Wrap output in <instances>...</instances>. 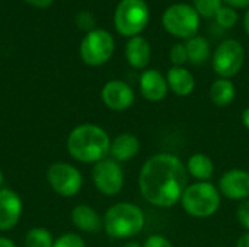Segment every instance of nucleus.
<instances>
[{
  "mask_svg": "<svg viewBox=\"0 0 249 247\" xmlns=\"http://www.w3.org/2000/svg\"><path fill=\"white\" fill-rule=\"evenodd\" d=\"M187 186L188 172L185 163L172 153L150 156L139 173L142 197L158 208H171L181 202Z\"/></svg>",
  "mask_w": 249,
  "mask_h": 247,
  "instance_id": "obj_1",
  "label": "nucleus"
},
{
  "mask_svg": "<svg viewBox=\"0 0 249 247\" xmlns=\"http://www.w3.org/2000/svg\"><path fill=\"white\" fill-rule=\"evenodd\" d=\"M69 154L82 163H98L109 154L111 138L96 124H80L74 127L66 143Z\"/></svg>",
  "mask_w": 249,
  "mask_h": 247,
  "instance_id": "obj_2",
  "label": "nucleus"
},
{
  "mask_svg": "<svg viewBox=\"0 0 249 247\" xmlns=\"http://www.w3.org/2000/svg\"><path fill=\"white\" fill-rule=\"evenodd\" d=\"M105 233L112 239H131L137 236L146 223L143 210L131 202H118L111 205L102 218Z\"/></svg>",
  "mask_w": 249,
  "mask_h": 247,
  "instance_id": "obj_3",
  "label": "nucleus"
},
{
  "mask_svg": "<svg viewBox=\"0 0 249 247\" xmlns=\"http://www.w3.org/2000/svg\"><path fill=\"white\" fill-rule=\"evenodd\" d=\"M220 204V191L210 182H194L188 185L181 198L184 211L194 218H209L214 215Z\"/></svg>",
  "mask_w": 249,
  "mask_h": 247,
  "instance_id": "obj_4",
  "label": "nucleus"
},
{
  "mask_svg": "<svg viewBox=\"0 0 249 247\" xmlns=\"http://www.w3.org/2000/svg\"><path fill=\"white\" fill-rule=\"evenodd\" d=\"M150 10L144 0H121L114 12L115 31L125 36H139L149 25Z\"/></svg>",
  "mask_w": 249,
  "mask_h": 247,
  "instance_id": "obj_5",
  "label": "nucleus"
},
{
  "mask_svg": "<svg viewBox=\"0 0 249 247\" xmlns=\"http://www.w3.org/2000/svg\"><path fill=\"white\" fill-rule=\"evenodd\" d=\"M201 16L193 4L174 3L165 9L162 15V26L168 33L178 39H190L198 35Z\"/></svg>",
  "mask_w": 249,
  "mask_h": 247,
  "instance_id": "obj_6",
  "label": "nucleus"
},
{
  "mask_svg": "<svg viewBox=\"0 0 249 247\" xmlns=\"http://www.w3.org/2000/svg\"><path fill=\"white\" fill-rule=\"evenodd\" d=\"M115 51V41L114 36L102 28H95L93 31L88 32L79 47L80 58L85 64L90 67L104 66L111 60Z\"/></svg>",
  "mask_w": 249,
  "mask_h": 247,
  "instance_id": "obj_7",
  "label": "nucleus"
},
{
  "mask_svg": "<svg viewBox=\"0 0 249 247\" xmlns=\"http://www.w3.org/2000/svg\"><path fill=\"white\" fill-rule=\"evenodd\" d=\"M245 63V48L238 39L222 41L213 54V70L222 79L235 77L244 67Z\"/></svg>",
  "mask_w": 249,
  "mask_h": 247,
  "instance_id": "obj_8",
  "label": "nucleus"
},
{
  "mask_svg": "<svg viewBox=\"0 0 249 247\" xmlns=\"http://www.w3.org/2000/svg\"><path fill=\"white\" fill-rule=\"evenodd\" d=\"M47 181L54 192L61 197H74L83 185L80 170L66 162L53 163L47 170Z\"/></svg>",
  "mask_w": 249,
  "mask_h": 247,
  "instance_id": "obj_9",
  "label": "nucleus"
},
{
  "mask_svg": "<svg viewBox=\"0 0 249 247\" xmlns=\"http://www.w3.org/2000/svg\"><path fill=\"white\" fill-rule=\"evenodd\" d=\"M92 181L95 188L107 197H114L124 186V172L114 159H104L93 165Z\"/></svg>",
  "mask_w": 249,
  "mask_h": 247,
  "instance_id": "obj_10",
  "label": "nucleus"
},
{
  "mask_svg": "<svg viewBox=\"0 0 249 247\" xmlns=\"http://www.w3.org/2000/svg\"><path fill=\"white\" fill-rule=\"evenodd\" d=\"M101 99L108 109L123 112L133 106L136 95L128 83L123 80H109L101 90Z\"/></svg>",
  "mask_w": 249,
  "mask_h": 247,
  "instance_id": "obj_11",
  "label": "nucleus"
},
{
  "mask_svg": "<svg viewBox=\"0 0 249 247\" xmlns=\"http://www.w3.org/2000/svg\"><path fill=\"white\" fill-rule=\"evenodd\" d=\"M220 195L231 201H245L249 198V172L244 169H231L219 179Z\"/></svg>",
  "mask_w": 249,
  "mask_h": 247,
  "instance_id": "obj_12",
  "label": "nucleus"
},
{
  "mask_svg": "<svg viewBox=\"0 0 249 247\" xmlns=\"http://www.w3.org/2000/svg\"><path fill=\"white\" fill-rule=\"evenodd\" d=\"M23 204L18 192L1 188L0 189V231L12 230L20 220Z\"/></svg>",
  "mask_w": 249,
  "mask_h": 247,
  "instance_id": "obj_13",
  "label": "nucleus"
},
{
  "mask_svg": "<svg viewBox=\"0 0 249 247\" xmlns=\"http://www.w3.org/2000/svg\"><path fill=\"white\" fill-rule=\"evenodd\" d=\"M139 87L142 96L149 102H160L169 92L166 76L155 68H146L142 71L139 77Z\"/></svg>",
  "mask_w": 249,
  "mask_h": 247,
  "instance_id": "obj_14",
  "label": "nucleus"
},
{
  "mask_svg": "<svg viewBox=\"0 0 249 247\" xmlns=\"http://www.w3.org/2000/svg\"><path fill=\"white\" fill-rule=\"evenodd\" d=\"M152 58V47L149 41L139 35L133 36L125 44V60L136 70H146Z\"/></svg>",
  "mask_w": 249,
  "mask_h": 247,
  "instance_id": "obj_15",
  "label": "nucleus"
},
{
  "mask_svg": "<svg viewBox=\"0 0 249 247\" xmlns=\"http://www.w3.org/2000/svg\"><path fill=\"white\" fill-rule=\"evenodd\" d=\"M140 151V141L136 135L130 132H123L118 134L114 140H111V147H109V154L111 159L115 162H128L134 159Z\"/></svg>",
  "mask_w": 249,
  "mask_h": 247,
  "instance_id": "obj_16",
  "label": "nucleus"
},
{
  "mask_svg": "<svg viewBox=\"0 0 249 247\" xmlns=\"http://www.w3.org/2000/svg\"><path fill=\"white\" fill-rule=\"evenodd\" d=\"M71 221L80 231L85 233H98L104 229L102 217L95 208L86 204H80L73 208Z\"/></svg>",
  "mask_w": 249,
  "mask_h": 247,
  "instance_id": "obj_17",
  "label": "nucleus"
},
{
  "mask_svg": "<svg viewBox=\"0 0 249 247\" xmlns=\"http://www.w3.org/2000/svg\"><path fill=\"white\" fill-rule=\"evenodd\" d=\"M166 82L169 90L181 98L191 95L196 89V79L193 73L185 67L172 66L166 73Z\"/></svg>",
  "mask_w": 249,
  "mask_h": 247,
  "instance_id": "obj_18",
  "label": "nucleus"
},
{
  "mask_svg": "<svg viewBox=\"0 0 249 247\" xmlns=\"http://www.w3.org/2000/svg\"><path fill=\"white\" fill-rule=\"evenodd\" d=\"M187 172L197 182H209L214 175V163L204 153H194L185 163Z\"/></svg>",
  "mask_w": 249,
  "mask_h": 247,
  "instance_id": "obj_19",
  "label": "nucleus"
},
{
  "mask_svg": "<svg viewBox=\"0 0 249 247\" xmlns=\"http://www.w3.org/2000/svg\"><path fill=\"white\" fill-rule=\"evenodd\" d=\"M209 96L212 103H214L219 108H226L229 106L235 98H236V87L231 79H222L219 77L214 80L210 86Z\"/></svg>",
  "mask_w": 249,
  "mask_h": 247,
  "instance_id": "obj_20",
  "label": "nucleus"
},
{
  "mask_svg": "<svg viewBox=\"0 0 249 247\" xmlns=\"http://www.w3.org/2000/svg\"><path fill=\"white\" fill-rule=\"evenodd\" d=\"M184 44H185V48H187L188 61L191 64L200 66V64L206 63L210 58V54H212L210 42L204 36L196 35V36L187 39Z\"/></svg>",
  "mask_w": 249,
  "mask_h": 247,
  "instance_id": "obj_21",
  "label": "nucleus"
},
{
  "mask_svg": "<svg viewBox=\"0 0 249 247\" xmlns=\"http://www.w3.org/2000/svg\"><path fill=\"white\" fill-rule=\"evenodd\" d=\"M51 233L44 227H34L25 236V247H53Z\"/></svg>",
  "mask_w": 249,
  "mask_h": 247,
  "instance_id": "obj_22",
  "label": "nucleus"
},
{
  "mask_svg": "<svg viewBox=\"0 0 249 247\" xmlns=\"http://www.w3.org/2000/svg\"><path fill=\"white\" fill-rule=\"evenodd\" d=\"M238 19H239V15H238V10L233 9V7H229L226 4H223L219 12L216 13L214 16V20L216 23L223 28V29H231L233 28L236 23H238Z\"/></svg>",
  "mask_w": 249,
  "mask_h": 247,
  "instance_id": "obj_23",
  "label": "nucleus"
},
{
  "mask_svg": "<svg viewBox=\"0 0 249 247\" xmlns=\"http://www.w3.org/2000/svg\"><path fill=\"white\" fill-rule=\"evenodd\" d=\"M193 6L201 17L212 19L223 6L222 0H193Z\"/></svg>",
  "mask_w": 249,
  "mask_h": 247,
  "instance_id": "obj_24",
  "label": "nucleus"
},
{
  "mask_svg": "<svg viewBox=\"0 0 249 247\" xmlns=\"http://www.w3.org/2000/svg\"><path fill=\"white\" fill-rule=\"evenodd\" d=\"M74 23L76 26L80 29V31H85L86 33L93 31L95 29V25H96V19H95V15L89 10H80L77 12L76 17H74Z\"/></svg>",
  "mask_w": 249,
  "mask_h": 247,
  "instance_id": "obj_25",
  "label": "nucleus"
},
{
  "mask_svg": "<svg viewBox=\"0 0 249 247\" xmlns=\"http://www.w3.org/2000/svg\"><path fill=\"white\" fill-rule=\"evenodd\" d=\"M169 58H171V63L175 67H182L185 63H188V54H187L185 44L184 42L174 44L171 51H169Z\"/></svg>",
  "mask_w": 249,
  "mask_h": 247,
  "instance_id": "obj_26",
  "label": "nucleus"
},
{
  "mask_svg": "<svg viewBox=\"0 0 249 247\" xmlns=\"http://www.w3.org/2000/svg\"><path fill=\"white\" fill-rule=\"evenodd\" d=\"M53 247H86V243L83 237L76 233H64L54 240Z\"/></svg>",
  "mask_w": 249,
  "mask_h": 247,
  "instance_id": "obj_27",
  "label": "nucleus"
},
{
  "mask_svg": "<svg viewBox=\"0 0 249 247\" xmlns=\"http://www.w3.org/2000/svg\"><path fill=\"white\" fill-rule=\"evenodd\" d=\"M236 218L241 223V226L249 231V198L239 202L236 208Z\"/></svg>",
  "mask_w": 249,
  "mask_h": 247,
  "instance_id": "obj_28",
  "label": "nucleus"
},
{
  "mask_svg": "<svg viewBox=\"0 0 249 247\" xmlns=\"http://www.w3.org/2000/svg\"><path fill=\"white\" fill-rule=\"evenodd\" d=\"M143 247H174L172 242L168 240L165 236L160 234H152L144 240Z\"/></svg>",
  "mask_w": 249,
  "mask_h": 247,
  "instance_id": "obj_29",
  "label": "nucleus"
},
{
  "mask_svg": "<svg viewBox=\"0 0 249 247\" xmlns=\"http://www.w3.org/2000/svg\"><path fill=\"white\" fill-rule=\"evenodd\" d=\"M226 6L233 9H248L249 0H222Z\"/></svg>",
  "mask_w": 249,
  "mask_h": 247,
  "instance_id": "obj_30",
  "label": "nucleus"
},
{
  "mask_svg": "<svg viewBox=\"0 0 249 247\" xmlns=\"http://www.w3.org/2000/svg\"><path fill=\"white\" fill-rule=\"evenodd\" d=\"M23 1H26L28 4H31L36 9H47L54 3V0H23Z\"/></svg>",
  "mask_w": 249,
  "mask_h": 247,
  "instance_id": "obj_31",
  "label": "nucleus"
},
{
  "mask_svg": "<svg viewBox=\"0 0 249 247\" xmlns=\"http://www.w3.org/2000/svg\"><path fill=\"white\" fill-rule=\"evenodd\" d=\"M236 247H249V231H247L245 234H242V236L238 239Z\"/></svg>",
  "mask_w": 249,
  "mask_h": 247,
  "instance_id": "obj_32",
  "label": "nucleus"
},
{
  "mask_svg": "<svg viewBox=\"0 0 249 247\" xmlns=\"http://www.w3.org/2000/svg\"><path fill=\"white\" fill-rule=\"evenodd\" d=\"M242 124H244V127L247 130H249V106L245 108L244 112H242Z\"/></svg>",
  "mask_w": 249,
  "mask_h": 247,
  "instance_id": "obj_33",
  "label": "nucleus"
},
{
  "mask_svg": "<svg viewBox=\"0 0 249 247\" xmlns=\"http://www.w3.org/2000/svg\"><path fill=\"white\" fill-rule=\"evenodd\" d=\"M0 247H16L15 242L7 237H0Z\"/></svg>",
  "mask_w": 249,
  "mask_h": 247,
  "instance_id": "obj_34",
  "label": "nucleus"
},
{
  "mask_svg": "<svg viewBox=\"0 0 249 247\" xmlns=\"http://www.w3.org/2000/svg\"><path fill=\"white\" fill-rule=\"evenodd\" d=\"M244 31H245V33L249 36V7L247 9L245 16H244Z\"/></svg>",
  "mask_w": 249,
  "mask_h": 247,
  "instance_id": "obj_35",
  "label": "nucleus"
},
{
  "mask_svg": "<svg viewBox=\"0 0 249 247\" xmlns=\"http://www.w3.org/2000/svg\"><path fill=\"white\" fill-rule=\"evenodd\" d=\"M121 247H143V246H140V243H137V242H128V243L123 245Z\"/></svg>",
  "mask_w": 249,
  "mask_h": 247,
  "instance_id": "obj_36",
  "label": "nucleus"
},
{
  "mask_svg": "<svg viewBox=\"0 0 249 247\" xmlns=\"http://www.w3.org/2000/svg\"><path fill=\"white\" fill-rule=\"evenodd\" d=\"M3 182H4V176H3V172L0 170V189H1V185H3Z\"/></svg>",
  "mask_w": 249,
  "mask_h": 247,
  "instance_id": "obj_37",
  "label": "nucleus"
},
{
  "mask_svg": "<svg viewBox=\"0 0 249 247\" xmlns=\"http://www.w3.org/2000/svg\"><path fill=\"white\" fill-rule=\"evenodd\" d=\"M216 247H222V246H216Z\"/></svg>",
  "mask_w": 249,
  "mask_h": 247,
  "instance_id": "obj_38",
  "label": "nucleus"
}]
</instances>
